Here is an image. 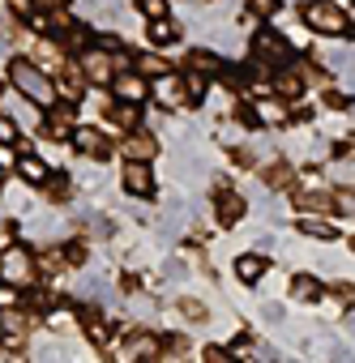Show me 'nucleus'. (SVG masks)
Listing matches in <instances>:
<instances>
[{
    "mask_svg": "<svg viewBox=\"0 0 355 363\" xmlns=\"http://www.w3.org/2000/svg\"><path fill=\"white\" fill-rule=\"evenodd\" d=\"M137 9L146 18H167V0H137Z\"/></svg>",
    "mask_w": 355,
    "mask_h": 363,
    "instance_id": "29",
    "label": "nucleus"
},
{
    "mask_svg": "<svg viewBox=\"0 0 355 363\" xmlns=\"http://www.w3.org/2000/svg\"><path fill=\"white\" fill-rule=\"evenodd\" d=\"M48 197H52V201H69V179H65V175H56V179L48 175Z\"/></svg>",
    "mask_w": 355,
    "mask_h": 363,
    "instance_id": "27",
    "label": "nucleus"
},
{
    "mask_svg": "<svg viewBox=\"0 0 355 363\" xmlns=\"http://www.w3.org/2000/svg\"><path fill=\"white\" fill-rule=\"evenodd\" d=\"M82 73H86V82L107 86V82H116V56L103 52V48H86V56H82Z\"/></svg>",
    "mask_w": 355,
    "mask_h": 363,
    "instance_id": "6",
    "label": "nucleus"
},
{
    "mask_svg": "<svg viewBox=\"0 0 355 363\" xmlns=\"http://www.w3.org/2000/svg\"><path fill=\"white\" fill-rule=\"evenodd\" d=\"M300 18H304L308 30H317V35H346V18H342V9L325 5V0H312V5H304Z\"/></svg>",
    "mask_w": 355,
    "mask_h": 363,
    "instance_id": "3",
    "label": "nucleus"
},
{
    "mask_svg": "<svg viewBox=\"0 0 355 363\" xmlns=\"http://www.w3.org/2000/svg\"><path fill=\"white\" fill-rule=\"evenodd\" d=\"M13 303H18V286L0 282V308H13Z\"/></svg>",
    "mask_w": 355,
    "mask_h": 363,
    "instance_id": "33",
    "label": "nucleus"
},
{
    "mask_svg": "<svg viewBox=\"0 0 355 363\" xmlns=\"http://www.w3.org/2000/svg\"><path fill=\"white\" fill-rule=\"evenodd\" d=\"M0 325H5L9 333H26V316H18L13 308H0Z\"/></svg>",
    "mask_w": 355,
    "mask_h": 363,
    "instance_id": "25",
    "label": "nucleus"
},
{
    "mask_svg": "<svg viewBox=\"0 0 355 363\" xmlns=\"http://www.w3.org/2000/svg\"><path fill=\"white\" fill-rule=\"evenodd\" d=\"M180 312H185L189 320H202V316H206V308H202L197 299H185V303H180Z\"/></svg>",
    "mask_w": 355,
    "mask_h": 363,
    "instance_id": "32",
    "label": "nucleus"
},
{
    "mask_svg": "<svg viewBox=\"0 0 355 363\" xmlns=\"http://www.w3.org/2000/svg\"><path fill=\"white\" fill-rule=\"evenodd\" d=\"M111 120H116L120 128H137V103H124V99H120V103L111 107Z\"/></svg>",
    "mask_w": 355,
    "mask_h": 363,
    "instance_id": "22",
    "label": "nucleus"
},
{
    "mask_svg": "<svg viewBox=\"0 0 355 363\" xmlns=\"http://www.w3.org/2000/svg\"><path fill=\"white\" fill-rule=\"evenodd\" d=\"M120 184H124V193L150 201V197H154V171H150V162L129 158V162H124V175H120Z\"/></svg>",
    "mask_w": 355,
    "mask_h": 363,
    "instance_id": "5",
    "label": "nucleus"
},
{
    "mask_svg": "<svg viewBox=\"0 0 355 363\" xmlns=\"http://www.w3.org/2000/svg\"><path fill=\"white\" fill-rule=\"evenodd\" d=\"M9 77H13V86L22 90V99H31V103H39V107H52L56 103V86H52V77L39 69V65H31V60H9Z\"/></svg>",
    "mask_w": 355,
    "mask_h": 363,
    "instance_id": "1",
    "label": "nucleus"
},
{
    "mask_svg": "<svg viewBox=\"0 0 355 363\" xmlns=\"http://www.w3.org/2000/svg\"><path fill=\"white\" fill-rule=\"evenodd\" d=\"M150 39L154 43H175V39H180V26L167 22V18H150Z\"/></svg>",
    "mask_w": 355,
    "mask_h": 363,
    "instance_id": "19",
    "label": "nucleus"
},
{
    "mask_svg": "<svg viewBox=\"0 0 355 363\" xmlns=\"http://www.w3.org/2000/svg\"><path fill=\"white\" fill-rule=\"evenodd\" d=\"M300 231H304V235H312V240H334V227H329V223H321V218H304V223H300Z\"/></svg>",
    "mask_w": 355,
    "mask_h": 363,
    "instance_id": "24",
    "label": "nucleus"
},
{
    "mask_svg": "<svg viewBox=\"0 0 355 363\" xmlns=\"http://www.w3.org/2000/svg\"><path fill=\"white\" fill-rule=\"evenodd\" d=\"M189 69H193V73H206V77H214V73H223V65H219V56H214V52H206V48H197V52H189Z\"/></svg>",
    "mask_w": 355,
    "mask_h": 363,
    "instance_id": "14",
    "label": "nucleus"
},
{
    "mask_svg": "<svg viewBox=\"0 0 355 363\" xmlns=\"http://www.w3.org/2000/svg\"><path fill=\"white\" fill-rule=\"evenodd\" d=\"M116 94H120L124 103H141V99L150 94V86L141 82V73H129V69H124V73H116Z\"/></svg>",
    "mask_w": 355,
    "mask_h": 363,
    "instance_id": "10",
    "label": "nucleus"
},
{
    "mask_svg": "<svg viewBox=\"0 0 355 363\" xmlns=\"http://www.w3.org/2000/svg\"><path fill=\"white\" fill-rule=\"evenodd\" d=\"M43 133H48V137H56V141L73 137V107H65V103L56 107V103H52V107H48V116H43Z\"/></svg>",
    "mask_w": 355,
    "mask_h": 363,
    "instance_id": "8",
    "label": "nucleus"
},
{
    "mask_svg": "<svg viewBox=\"0 0 355 363\" xmlns=\"http://www.w3.org/2000/svg\"><path fill=\"white\" fill-rule=\"evenodd\" d=\"M240 214H244V201H240L231 189H227V193H219V223H227V227H231V223H240Z\"/></svg>",
    "mask_w": 355,
    "mask_h": 363,
    "instance_id": "16",
    "label": "nucleus"
},
{
    "mask_svg": "<svg viewBox=\"0 0 355 363\" xmlns=\"http://www.w3.org/2000/svg\"><path fill=\"white\" fill-rule=\"evenodd\" d=\"M9 9H13L18 18H31V13H35V0H9Z\"/></svg>",
    "mask_w": 355,
    "mask_h": 363,
    "instance_id": "35",
    "label": "nucleus"
},
{
    "mask_svg": "<svg viewBox=\"0 0 355 363\" xmlns=\"http://www.w3.org/2000/svg\"><path fill=\"white\" fill-rule=\"evenodd\" d=\"M150 94L163 103V107H180L185 99H189V90H185V82L175 77V73H158V82L150 86Z\"/></svg>",
    "mask_w": 355,
    "mask_h": 363,
    "instance_id": "7",
    "label": "nucleus"
},
{
    "mask_svg": "<svg viewBox=\"0 0 355 363\" xmlns=\"http://www.w3.org/2000/svg\"><path fill=\"white\" fill-rule=\"evenodd\" d=\"M266 320H283V308L278 303H266Z\"/></svg>",
    "mask_w": 355,
    "mask_h": 363,
    "instance_id": "37",
    "label": "nucleus"
},
{
    "mask_svg": "<svg viewBox=\"0 0 355 363\" xmlns=\"http://www.w3.org/2000/svg\"><path fill=\"white\" fill-rule=\"evenodd\" d=\"M141 73H150V77H158V73H167V65H163V56H141Z\"/></svg>",
    "mask_w": 355,
    "mask_h": 363,
    "instance_id": "30",
    "label": "nucleus"
},
{
    "mask_svg": "<svg viewBox=\"0 0 355 363\" xmlns=\"http://www.w3.org/2000/svg\"><path fill=\"white\" fill-rule=\"evenodd\" d=\"M253 52H257V69H261V73H266V69H283V65L291 60L287 39H278L274 30H261V35L253 39Z\"/></svg>",
    "mask_w": 355,
    "mask_h": 363,
    "instance_id": "4",
    "label": "nucleus"
},
{
    "mask_svg": "<svg viewBox=\"0 0 355 363\" xmlns=\"http://www.w3.org/2000/svg\"><path fill=\"white\" fill-rule=\"evenodd\" d=\"M295 206L308 210V214H334L338 210V197L334 193H295Z\"/></svg>",
    "mask_w": 355,
    "mask_h": 363,
    "instance_id": "12",
    "label": "nucleus"
},
{
    "mask_svg": "<svg viewBox=\"0 0 355 363\" xmlns=\"http://www.w3.org/2000/svg\"><path fill=\"white\" fill-rule=\"evenodd\" d=\"M18 175L26 179V184H48L52 171H48V162H43L39 154H22V158H18Z\"/></svg>",
    "mask_w": 355,
    "mask_h": 363,
    "instance_id": "13",
    "label": "nucleus"
},
{
    "mask_svg": "<svg viewBox=\"0 0 355 363\" xmlns=\"http://www.w3.org/2000/svg\"><path fill=\"white\" fill-rule=\"evenodd\" d=\"M253 120H266V124H287V107H283V103H274V99H257Z\"/></svg>",
    "mask_w": 355,
    "mask_h": 363,
    "instance_id": "15",
    "label": "nucleus"
},
{
    "mask_svg": "<svg viewBox=\"0 0 355 363\" xmlns=\"http://www.w3.org/2000/svg\"><path fill=\"white\" fill-rule=\"evenodd\" d=\"M274 90H278V99H300L304 94V82H300V73H283L274 82Z\"/></svg>",
    "mask_w": 355,
    "mask_h": 363,
    "instance_id": "21",
    "label": "nucleus"
},
{
    "mask_svg": "<svg viewBox=\"0 0 355 363\" xmlns=\"http://www.w3.org/2000/svg\"><path fill=\"white\" fill-rule=\"evenodd\" d=\"M146 354H158V342L150 333H137L129 346H124V359H146Z\"/></svg>",
    "mask_w": 355,
    "mask_h": 363,
    "instance_id": "20",
    "label": "nucleus"
},
{
    "mask_svg": "<svg viewBox=\"0 0 355 363\" xmlns=\"http://www.w3.org/2000/svg\"><path fill=\"white\" fill-rule=\"evenodd\" d=\"M185 90H189V103H202V99H206V73H193V69H189Z\"/></svg>",
    "mask_w": 355,
    "mask_h": 363,
    "instance_id": "23",
    "label": "nucleus"
},
{
    "mask_svg": "<svg viewBox=\"0 0 355 363\" xmlns=\"http://www.w3.org/2000/svg\"><path fill=\"white\" fill-rule=\"evenodd\" d=\"M291 295L304 299V303H312V299H321V282L308 278V274H300V278H291Z\"/></svg>",
    "mask_w": 355,
    "mask_h": 363,
    "instance_id": "18",
    "label": "nucleus"
},
{
    "mask_svg": "<svg viewBox=\"0 0 355 363\" xmlns=\"http://www.w3.org/2000/svg\"><path fill=\"white\" fill-rule=\"evenodd\" d=\"M248 5H253L257 13H274V5H278V0H248Z\"/></svg>",
    "mask_w": 355,
    "mask_h": 363,
    "instance_id": "36",
    "label": "nucleus"
},
{
    "mask_svg": "<svg viewBox=\"0 0 355 363\" xmlns=\"http://www.w3.org/2000/svg\"><path fill=\"white\" fill-rule=\"evenodd\" d=\"M39 274V261L26 252V248H9L5 257H0V282H9V286H31Z\"/></svg>",
    "mask_w": 355,
    "mask_h": 363,
    "instance_id": "2",
    "label": "nucleus"
},
{
    "mask_svg": "<svg viewBox=\"0 0 355 363\" xmlns=\"http://www.w3.org/2000/svg\"><path fill=\"white\" fill-rule=\"evenodd\" d=\"M65 261H69V257H65V252H60V248H48V252H43V257H39V265H43V269H48V274H56V269H60V265H65Z\"/></svg>",
    "mask_w": 355,
    "mask_h": 363,
    "instance_id": "28",
    "label": "nucleus"
},
{
    "mask_svg": "<svg viewBox=\"0 0 355 363\" xmlns=\"http://www.w3.org/2000/svg\"><path fill=\"white\" fill-rule=\"evenodd\" d=\"M86 231H94V235L103 240V235H111V223H107L103 214H94V218H86Z\"/></svg>",
    "mask_w": 355,
    "mask_h": 363,
    "instance_id": "31",
    "label": "nucleus"
},
{
    "mask_svg": "<svg viewBox=\"0 0 355 363\" xmlns=\"http://www.w3.org/2000/svg\"><path fill=\"white\" fill-rule=\"evenodd\" d=\"M124 158H141V162L158 158V137H154V133H146V128H137V133L124 141Z\"/></svg>",
    "mask_w": 355,
    "mask_h": 363,
    "instance_id": "9",
    "label": "nucleus"
},
{
    "mask_svg": "<svg viewBox=\"0 0 355 363\" xmlns=\"http://www.w3.org/2000/svg\"><path fill=\"white\" fill-rule=\"evenodd\" d=\"M266 179H270V184H274V189H283V184H287V179H291V171H287V167H270V175H266Z\"/></svg>",
    "mask_w": 355,
    "mask_h": 363,
    "instance_id": "34",
    "label": "nucleus"
},
{
    "mask_svg": "<svg viewBox=\"0 0 355 363\" xmlns=\"http://www.w3.org/2000/svg\"><path fill=\"white\" fill-rule=\"evenodd\" d=\"M0 145H18V124L5 111H0Z\"/></svg>",
    "mask_w": 355,
    "mask_h": 363,
    "instance_id": "26",
    "label": "nucleus"
},
{
    "mask_svg": "<svg viewBox=\"0 0 355 363\" xmlns=\"http://www.w3.org/2000/svg\"><path fill=\"white\" fill-rule=\"evenodd\" d=\"M236 274H240V282H257V278L266 274V261H261V252H244V257L236 261Z\"/></svg>",
    "mask_w": 355,
    "mask_h": 363,
    "instance_id": "17",
    "label": "nucleus"
},
{
    "mask_svg": "<svg viewBox=\"0 0 355 363\" xmlns=\"http://www.w3.org/2000/svg\"><path fill=\"white\" fill-rule=\"evenodd\" d=\"M73 145L82 150V154H90V158H107V141H103V133L99 128H73Z\"/></svg>",
    "mask_w": 355,
    "mask_h": 363,
    "instance_id": "11",
    "label": "nucleus"
}]
</instances>
